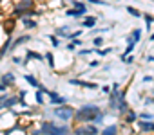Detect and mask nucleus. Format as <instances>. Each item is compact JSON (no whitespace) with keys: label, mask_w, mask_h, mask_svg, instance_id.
Returning <instances> with one entry per match:
<instances>
[{"label":"nucleus","mask_w":154,"mask_h":135,"mask_svg":"<svg viewBox=\"0 0 154 135\" xmlns=\"http://www.w3.org/2000/svg\"><path fill=\"white\" fill-rule=\"evenodd\" d=\"M116 131H118V126H116V124H111V126H105V128L102 130V133H103V135H114Z\"/></svg>","instance_id":"obj_16"},{"label":"nucleus","mask_w":154,"mask_h":135,"mask_svg":"<svg viewBox=\"0 0 154 135\" xmlns=\"http://www.w3.org/2000/svg\"><path fill=\"white\" fill-rule=\"evenodd\" d=\"M143 81H145V83H150V81H152V76H145Z\"/></svg>","instance_id":"obj_37"},{"label":"nucleus","mask_w":154,"mask_h":135,"mask_svg":"<svg viewBox=\"0 0 154 135\" xmlns=\"http://www.w3.org/2000/svg\"><path fill=\"white\" fill-rule=\"evenodd\" d=\"M85 13H87V9H74V7H72V9H67L65 15L71 16V18H78V16H84Z\"/></svg>","instance_id":"obj_10"},{"label":"nucleus","mask_w":154,"mask_h":135,"mask_svg":"<svg viewBox=\"0 0 154 135\" xmlns=\"http://www.w3.org/2000/svg\"><path fill=\"white\" fill-rule=\"evenodd\" d=\"M6 90H8V87L4 83H0V92H6Z\"/></svg>","instance_id":"obj_38"},{"label":"nucleus","mask_w":154,"mask_h":135,"mask_svg":"<svg viewBox=\"0 0 154 135\" xmlns=\"http://www.w3.org/2000/svg\"><path fill=\"white\" fill-rule=\"evenodd\" d=\"M44 59H47V63H49V67H51V69H54V56H53V52H45V56H44Z\"/></svg>","instance_id":"obj_22"},{"label":"nucleus","mask_w":154,"mask_h":135,"mask_svg":"<svg viewBox=\"0 0 154 135\" xmlns=\"http://www.w3.org/2000/svg\"><path fill=\"white\" fill-rule=\"evenodd\" d=\"M141 33H143L141 29H134V31L131 33V40H132L134 43H138V42L141 40Z\"/></svg>","instance_id":"obj_17"},{"label":"nucleus","mask_w":154,"mask_h":135,"mask_svg":"<svg viewBox=\"0 0 154 135\" xmlns=\"http://www.w3.org/2000/svg\"><path fill=\"white\" fill-rule=\"evenodd\" d=\"M138 126H140V130H141L143 133H149V131H154V122H152V121H149V119H141Z\"/></svg>","instance_id":"obj_6"},{"label":"nucleus","mask_w":154,"mask_h":135,"mask_svg":"<svg viewBox=\"0 0 154 135\" xmlns=\"http://www.w3.org/2000/svg\"><path fill=\"white\" fill-rule=\"evenodd\" d=\"M76 47H78V45H76V43H74V42H72V40H71V42H69V43H67V47H65V49H67V50H71V52H72V50H74V49H76Z\"/></svg>","instance_id":"obj_28"},{"label":"nucleus","mask_w":154,"mask_h":135,"mask_svg":"<svg viewBox=\"0 0 154 135\" xmlns=\"http://www.w3.org/2000/svg\"><path fill=\"white\" fill-rule=\"evenodd\" d=\"M102 92H103V94H109V92H111V87H102Z\"/></svg>","instance_id":"obj_36"},{"label":"nucleus","mask_w":154,"mask_h":135,"mask_svg":"<svg viewBox=\"0 0 154 135\" xmlns=\"http://www.w3.org/2000/svg\"><path fill=\"white\" fill-rule=\"evenodd\" d=\"M94 45H96V47H102V45H103V38H102V36H96V38H94Z\"/></svg>","instance_id":"obj_29"},{"label":"nucleus","mask_w":154,"mask_h":135,"mask_svg":"<svg viewBox=\"0 0 154 135\" xmlns=\"http://www.w3.org/2000/svg\"><path fill=\"white\" fill-rule=\"evenodd\" d=\"M35 97H36V103H38V105H45V101H44V96H42V90H36Z\"/></svg>","instance_id":"obj_26"},{"label":"nucleus","mask_w":154,"mask_h":135,"mask_svg":"<svg viewBox=\"0 0 154 135\" xmlns=\"http://www.w3.org/2000/svg\"><path fill=\"white\" fill-rule=\"evenodd\" d=\"M29 40H31V36H29V34H24V36H18V38H17V40H15V42L11 43V49H17L18 45H22V43H26V42H29Z\"/></svg>","instance_id":"obj_12"},{"label":"nucleus","mask_w":154,"mask_h":135,"mask_svg":"<svg viewBox=\"0 0 154 135\" xmlns=\"http://www.w3.org/2000/svg\"><path fill=\"white\" fill-rule=\"evenodd\" d=\"M69 85H76V87H82V88H89V90H96L100 85L94 81H82V79H69Z\"/></svg>","instance_id":"obj_5"},{"label":"nucleus","mask_w":154,"mask_h":135,"mask_svg":"<svg viewBox=\"0 0 154 135\" xmlns=\"http://www.w3.org/2000/svg\"><path fill=\"white\" fill-rule=\"evenodd\" d=\"M136 119H138V113L134 112V110H127L125 112V117H123V122H127V124H132V122H136Z\"/></svg>","instance_id":"obj_9"},{"label":"nucleus","mask_w":154,"mask_h":135,"mask_svg":"<svg viewBox=\"0 0 154 135\" xmlns=\"http://www.w3.org/2000/svg\"><path fill=\"white\" fill-rule=\"evenodd\" d=\"M27 59H38V61H44V56L40 52H35V50H27Z\"/></svg>","instance_id":"obj_18"},{"label":"nucleus","mask_w":154,"mask_h":135,"mask_svg":"<svg viewBox=\"0 0 154 135\" xmlns=\"http://www.w3.org/2000/svg\"><path fill=\"white\" fill-rule=\"evenodd\" d=\"M71 7H74V9H87V6L84 2H80V0H71Z\"/></svg>","instance_id":"obj_20"},{"label":"nucleus","mask_w":154,"mask_h":135,"mask_svg":"<svg viewBox=\"0 0 154 135\" xmlns=\"http://www.w3.org/2000/svg\"><path fill=\"white\" fill-rule=\"evenodd\" d=\"M93 52H96L98 56H107V54L112 52V49H111V47H107V49H98V47H96V49H93Z\"/></svg>","instance_id":"obj_19"},{"label":"nucleus","mask_w":154,"mask_h":135,"mask_svg":"<svg viewBox=\"0 0 154 135\" xmlns=\"http://www.w3.org/2000/svg\"><path fill=\"white\" fill-rule=\"evenodd\" d=\"M15 24H17V22H15V18H13V16L6 20V33H8V34H11V33L15 31Z\"/></svg>","instance_id":"obj_15"},{"label":"nucleus","mask_w":154,"mask_h":135,"mask_svg":"<svg viewBox=\"0 0 154 135\" xmlns=\"http://www.w3.org/2000/svg\"><path fill=\"white\" fill-rule=\"evenodd\" d=\"M102 110H100V106L98 105H85V106H82V108H78L74 112V121L76 122H93V119L96 117V113H100Z\"/></svg>","instance_id":"obj_1"},{"label":"nucleus","mask_w":154,"mask_h":135,"mask_svg":"<svg viewBox=\"0 0 154 135\" xmlns=\"http://www.w3.org/2000/svg\"><path fill=\"white\" fill-rule=\"evenodd\" d=\"M127 11H129L132 16H136V18H140V16H141V13H140L136 7H132V6H127Z\"/></svg>","instance_id":"obj_24"},{"label":"nucleus","mask_w":154,"mask_h":135,"mask_svg":"<svg viewBox=\"0 0 154 135\" xmlns=\"http://www.w3.org/2000/svg\"><path fill=\"white\" fill-rule=\"evenodd\" d=\"M11 61H13L15 65H22V59H20L18 56H13V58H11Z\"/></svg>","instance_id":"obj_32"},{"label":"nucleus","mask_w":154,"mask_h":135,"mask_svg":"<svg viewBox=\"0 0 154 135\" xmlns=\"http://www.w3.org/2000/svg\"><path fill=\"white\" fill-rule=\"evenodd\" d=\"M87 54H93V49H82L80 50V56H87Z\"/></svg>","instance_id":"obj_31"},{"label":"nucleus","mask_w":154,"mask_h":135,"mask_svg":"<svg viewBox=\"0 0 154 135\" xmlns=\"http://www.w3.org/2000/svg\"><path fill=\"white\" fill-rule=\"evenodd\" d=\"M26 96H27V90H20L18 92V99H26Z\"/></svg>","instance_id":"obj_33"},{"label":"nucleus","mask_w":154,"mask_h":135,"mask_svg":"<svg viewBox=\"0 0 154 135\" xmlns=\"http://www.w3.org/2000/svg\"><path fill=\"white\" fill-rule=\"evenodd\" d=\"M147 61H149V63H154V56H149V58H147Z\"/></svg>","instance_id":"obj_39"},{"label":"nucleus","mask_w":154,"mask_h":135,"mask_svg":"<svg viewBox=\"0 0 154 135\" xmlns=\"http://www.w3.org/2000/svg\"><path fill=\"white\" fill-rule=\"evenodd\" d=\"M24 79L27 81V85H31V87H35V88H38V85H40V83H38V79H36L33 74H26V76H24Z\"/></svg>","instance_id":"obj_14"},{"label":"nucleus","mask_w":154,"mask_h":135,"mask_svg":"<svg viewBox=\"0 0 154 135\" xmlns=\"http://www.w3.org/2000/svg\"><path fill=\"white\" fill-rule=\"evenodd\" d=\"M22 24H24L27 29H35V27L38 25L35 20H31V18H29V15H24V16H22Z\"/></svg>","instance_id":"obj_13"},{"label":"nucleus","mask_w":154,"mask_h":135,"mask_svg":"<svg viewBox=\"0 0 154 135\" xmlns=\"http://www.w3.org/2000/svg\"><path fill=\"white\" fill-rule=\"evenodd\" d=\"M53 115L54 117H58L60 121H71L72 119V115H74V110L67 105V103H63V105H58L54 110H53Z\"/></svg>","instance_id":"obj_3"},{"label":"nucleus","mask_w":154,"mask_h":135,"mask_svg":"<svg viewBox=\"0 0 154 135\" xmlns=\"http://www.w3.org/2000/svg\"><path fill=\"white\" fill-rule=\"evenodd\" d=\"M69 126H60V124H56L54 121H44L42 124H40V130L36 131V133H49V135H53V133H69Z\"/></svg>","instance_id":"obj_2"},{"label":"nucleus","mask_w":154,"mask_h":135,"mask_svg":"<svg viewBox=\"0 0 154 135\" xmlns=\"http://www.w3.org/2000/svg\"><path fill=\"white\" fill-rule=\"evenodd\" d=\"M35 2L33 0H22L18 2L13 9V16H24V15H31V9H33Z\"/></svg>","instance_id":"obj_4"},{"label":"nucleus","mask_w":154,"mask_h":135,"mask_svg":"<svg viewBox=\"0 0 154 135\" xmlns=\"http://www.w3.org/2000/svg\"><path fill=\"white\" fill-rule=\"evenodd\" d=\"M149 40H150V42H154V33L150 34V38H149Z\"/></svg>","instance_id":"obj_40"},{"label":"nucleus","mask_w":154,"mask_h":135,"mask_svg":"<svg viewBox=\"0 0 154 135\" xmlns=\"http://www.w3.org/2000/svg\"><path fill=\"white\" fill-rule=\"evenodd\" d=\"M49 40H51V45H53V47H60V40H58L54 34H49Z\"/></svg>","instance_id":"obj_27"},{"label":"nucleus","mask_w":154,"mask_h":135,"mask_svg":"<svg viewBox=\"0 0 154 135\" xmlns=\"http://www.w3.org/2000/svg\"><path fill=\"white\" fill-rule=\"evenodd\" d=\"M0 2H2V0H0Z\"/></svg>","instance_id":"obj_41"},{"label":"nucleus","mask_w":154,"mask_h":135,"mask_svg":"<svg viewBox=\"0 0 154 135\" xmlns=\"http://www.w3.org/2000/svg\"><path fill=\"white\" fill-rule=\"evenodd\" d=\"M87 2H91V4H96V6H107L103 0H87Z\"/></svg>","instance_id":"obj_30"},{"label":"nucleus","mask_w":154,"mask_h":135,"mask_svg":"<svg viewBox=\"0 0 154 135\" xmlns=\"http://www.w3.org/2000/svg\"><path fill=\"white\" fill-rule=\"evenodd\" d=\"M96 22H98V16H87V18L82 22V25H84L85 29H91V27L96 25Z\"/></svg>","instance_id":"obj_11"},{"label":"nucleus","mask_w":154,"mask_h":135,"mask_svg":"<svg viewBox=\"0 0 154 135\" xmlns=\"http://www.w3.org/2000/svg\"><path fill=\"white\" fill-rule=\"evenodd\" d=\"M82 36V31H74V33H65V38H69V40H74V38H80Z\"/></svg>","instance_id":"obj_25"},{"label":"nucleus","mask_w":154,"mask_h":135,"mask_svg":"<svg viewBox=\"0 0 154 135\" xmlns=\"http://www.w3.org/2000/svg\"><path fill=\"white\" fill-rule=\"evenodd\" d=\"M140 119H154V115H152V113H141Z\"/></svg>","instance_id":"obj_34"},{"label":"nucleus","mask_w":154,"mask_h":135,"mask_svg":"<svg viewBox=\"0 0 154 135\" xmlns=\"http://www.w3.org/2000/svg\"><path fill=\"white\" fill-rule=\"evenodd\" d=\"M141 16H143V20H145V24H147V29H150L152 24H154V16H152V15H147V13L141 15Z\"/></svg>","instance_id":"obj_21"},{"label":"nucleus","mask_w":154,"mask_h":135,"mask_svg":"<svg viewBox=\"0 0 154 135\" xmlns=\"http://www.w3.org/2000/svg\"><path fill=\"white\" fill-rule=\"evenodd\" d=\"M15 81H17V78H15V74H11V72H8V74H4V76H0V83H4L6 87L15 85Z\"/></svg>","instance_id":"obj_8"},{"label":"nucleus","mask_w":154,"mask_h":135,"mask_svg":"<svg viewBox=\"0 0 154 135\" xmlns=\"http://www.w3.org/2000/svg\"><path fill=\"white\" fill-rule=\"evenodd\" d=\"M98 65H100V61H91V63H89L91 69H94V67H98Z\"/></svg>","instance_id":"obj_35"},{"label":"nucleus","mask_w":154,"mask_h":135,"mask_svg":"<svg viewBox=\"0 0 154 135\" xmlns=\"http://www.w3.org/2000/svg\"><path fill=\"white\" fill-rule=\"evenodd\" d=\"M49 97H51V105H63V103H67V99L65 97H62V96H58L54 90H49V94H47Z\"/></svg>","instance_id":"obj_7"},{"label":"nucleus","mask_w":154,"mask_h":135,"mask_svg":"<svg viewBox=\"0 0 154 135\" xmlns=\"http://www.w3.org/2000/svg\"><path fill=\"white\" fill-rule=\"evenodd\" d=\"M85 130H87V133H98L100 131L98 126L96 124H91V122H85Z\"/></svg>","instance_id":"obj_23"}]
</instances>
